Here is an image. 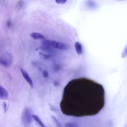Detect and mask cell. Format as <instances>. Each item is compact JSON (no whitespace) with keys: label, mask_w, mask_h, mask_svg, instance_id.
<instances>
[{"label":"cell","mask_w":127,"mask_h":127,"mask_svg":"<svg viewBox=\"0 0 127 127\" xmlns=\"http://www.w3.org/2000/svg\"><path fill=\"white\" fill-rule=\"evenodd\" d=\"M42 46L51 49L54 48L60 50H65L67 48V46L63 43L45 39L43 40Z\"/></svg>","instance_id":"6da1fadb"},{"label":"cell","mask_w":127,"mask_h":127,"mask_svg":"<svg viewBox=\"0 0 127 127\" xmlns=\"http://www.w3.org/2000/svg\"><path fill=\"white\" fill-rule=\"evenodd\" d=\"M32 115L30 110L28 108H25L21 114V121L24 125H28L32 122Z\"/></svg>","instance_id":"7a4b0ae2"},{"label":"cell","mask_w":127,"mask_h":127,"mask_svg":"<svg viewBox=\"0 0 127 127\" xmlns=\"http://www.w3.org/2000/svg\"><path fill=\"white\" fill-rule=\"evenodd\" d=\"M12 56L9 53H5L0 56V64L4 66L8 67L12 64Z\"/></svg>","instance_id":"3957f363"},{"label":"cell","mask_w":127,"mask_h":127,"mask_svg":"<svg viewBox=\"0 0 127 127\" xmlns=\"http://www.w3.org/2000/svg\"><path fill=\"white\" fill-rule=\"evenodd\" d=\"M20 70L21 72V74H22L23 78L25 79V80L26 81V82L29 85L30 87L32 88L33 87V81H32V79L31 78L30 75H29L28 73L23 68H20Z\"/></svg>","instance_id":"277c9868"},{"label":"cell","mask_w":127,"mask_h":127,"mask_svg":"<svg viewBox=\"0 0 127 127\" xmlns=\"http://www.w3.org/2000/svg\"><path fill=\"white\" fill-rule=\"evenodd\" d=\"M8 97V93L7 91L2 86L0 85V99L5 100Z\"/></svg>","instance_id":"5b68a950"},{"label":"cell","mask_w":127,"mask_h":127,"mask_svg":"<svg viewBox=\"0 0 127 127\" xmlns=\"http://www.w3.org/2000/svg\"><path fill=\"white\" fill-rule=\"evenodd\" d=\"M32 119L37 123L38 125L40 127H47L46 125L42 122L40 118L37 115H34V114L32 115Z\"/></svg>","instance_id":"8992f818"},{"label":"cell","mask_w":127,"mask_h":127,"mask_svg":"<svg viewBox=\"0 0 127 127\" xmlns=\"http://www.w3.org/2000/svg\"><path fill=\"white\" fill-rule=\"evenodd\" d=\"M74 48L75 50V51L76 52V53L80 55H81L82 54L83 52V50H82V47L81 44L78 42H76L74 44Z\"/></svg>","instance_id":"52a82bcc"},{"label":"cell","mask_w":127,"mask_h":127,"mask_svg":"<svg viewBox=\"0 0 127 127\" xmlns=\"http://www.w3.org/2000/svg\"><path fill=\"white\" fill-rule=\"evenodd\" d=\"M86 6L90 9H94L97 7V4L93 0H87L85 1Z\"/></svg>","instance_id":"ba28073f"},{"label":"cell","mask_w":127,"mask_h":127,"mask_svg":"<svg viewBox=\"0 0 127 127\" xmlns=\"http://www.w3.org/2000/svg\"><path fill=\"white\" fill-rule=\"evenodd\" d=\"M30 36L34 39L37 40V39H45V37L41 34L36 32H32L30 34Z\"/></svg>","instance_id":"9c48e42d"},{"label":"cell","mask_w":127,"mask_h":127,"mask_svg":"<svg viewBox=\"0 0 127 127\" xmlns=\"http://www.w3.org/2000/svg\"><path fill=\"white\" fill-rule=\"evenodd\" d=\"M22 5H23V1H22V0H19L18 2L17 3L16 7L17 9H20V8L22 7Z\"/></svg>","instance_id":"30bf717a"},{"label":"cell","mask_w":127,"mask_h":127,"mask_svg":"<svg viewBox=\"0 0 127 127\" xmlns=\"http://www.w3.org/2000/svg\"><path fill=\"white\" fill-rule=\"evenodd\" d=\"M64 127H76V126L71 123H66L64 125Z\"/></svg>","instance_id":"8fae6325"},{"label":"cell","mask_w":127,"mask_h":127,"mask_svg":"<svg viewBox=\"0 0 127 127\" xmlns=\"http://www.w3.org/2000/svg\"><path fill=\"white\" fill-rule=\"evenodd\" d=\"M3 109H4V113H5L7 109H8V105H7V104L5 102H3Z\"/></svg>","instance_id":"7c38bea8"},{"label":"cell","mask_w":127,"mask_h":127,"mask_svg":"<svg viewBox=\"0 0 127 127\" xmlns=\"http://www.w3.org/2000/svg\"><path fill=\"white\" fill-rule=\"evenodd\" d=\"M42 74L43 75V76L45 78H47L49 76V73H48V72L46 70H43L42 71Z\"/></svg>","instance_id":"4fadbf2b"},{"label":"cell","mask_w":127,"mask_h":127,"mask_svg":"<svg viewBox=\"0 0 127 127\" xmlns=\"http://www.w3.org/2000/svg\"><path fill=\"white\" fill-rule=\"evenodd\" d=\"M56 2L58 4H64L66 2L67 0H55Z\"/></svg>","instance_id":"5bb4252c"},{"label":"cell","mask_w":127,"mask_h":127,"mask_svg":"<svg viewBox=\"0 0 127 127\" xmlns=\"http://www.w3.org/2000/svg\"><path fill=\"white\" fill-rule=\"evenodd\" d=\"M127 56V47L125 48V49L124 50L123 53H122V58H125Z\"/></svg>","instance_id":"9a60e30c"},{"label":"cell","mask_w":127,"mask_h":127,"mask_svg":"<svg viewBox=\"0 0 127 127\" xmlns=\"http://www.w3.org/2000/svg\"><path fill=\"white\" fill-rule=\"evenodd\" d=\"M50 109L52 110V111H56L57 110V109L56 108V107H55L53 105H50Z\"/></svg>","instance_id":"2e32d148"},{"label":"cell","mask_w":127,"mask_h":127,"mask_svg":"<svg viewBox=\"0 0 127 127\" xmlns=\"http://www.w3.org/2000/svg\"><path fill=\"white\" fill-rule=\"evenodd\" d=\"M6 25L8 27H9L11 25V22L10 21H7V23H6Z\"/></svg>","instance_id":"e0dca14e"}]
</instances>
